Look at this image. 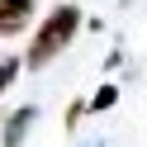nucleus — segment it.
Masks as SVG:
<instances>
[{
  "mask_svg": "<svg viewBox=\"0 0 147 147\" xmlns=\"http://www.w3.org/2000/svg\"><path fill=\"white\" fill-rule=\"evenodd\" d=\"M76 29H81V10H76V5H62V10H52L48 19L38 24L33 43H29V67H48L57 52H67V43L76 38Z\"/></svg>",
  "mask_w": 147,
  "mask_h": 147,
  "instance_id": "1",
  "label": "nucleus"
},
{
  "mask_svg": "<svg viewBox=\"0 0 147 147\" xmlns=\"http://www.w3.org/2000/svg\"><path fill=\"white\" fill-rule=\"evenodd\" d=\"M33 119H38V109H33V105H19L14 114H5V138H0V147H19L24 133L33 128Z\"/></svg>",
  "mask_w": 147,
  "mask_h": 147,
  "instance_id": "2",
  "label": "nucleus"
},
{
  "mask_svg": "<svg viewBox=\"0 0 147 147\" xmlns=\"http://www.w3.org/2000/svg\"><path fill=\"white\" fill-rule=\"evenodd\" d=\"M33 5L38 0H0V33H19L33 19Z\"/></svg>",
  "mask_w": 147,
  "mask_h": 147,
  "instance_id": "3",
  "label": "nucleus"
},
{
  "mask_svg": "<svg viewBox=\"0 0 147 147\" xmlns=\"http://www.w3.org/2000/svg\"><path fill=\"white\" fill-rule=\"evenodd\" d=\"M114 100H119V90H114V86H100L95 95H90V109H109Z\"/></svg>",
  "mask_w": 147,
  "mask_h": 147,
  "instance_id": "4",
  "label": "nucleus"
},
{
  "mask_svg": "<svg viewBox=\"0 0 147 147\" xmlns=\"http://www.w3.org/2000/svg\"><path fill=\"white\" fill-rule=\"evenodd\" d=\"M14 76H19V62H0V95L14 86Z\"/></svg>",
  "mask_w": 147,
  "mask_h": 147,
  "instance_id": "5",
  "label": "nucleus"
}]
</instances>
